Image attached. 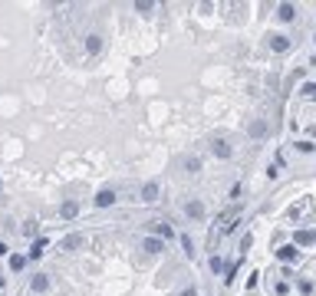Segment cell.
I'll return each instance as SVG.
<instances>
[{
	"label": "cell",
	"mask_w": 316,
	"mask_h": 296,
	"mask_svg": "<svg viewBox=\"0 0 316 296\" xmlns=\"http://www.w3.org/2000/svg\"><path fill=\"white\" fill-rule=\"evenodd\" d=\"M149 227H152V234L161 237V241H165V237H171V227H168V224H161V221H152Z\"/></svg>",
	"instance_id": "cell-14"
},
{
	"label": "cell",
	"mask_w": 316,
	"mask_h": 296,
	"mask_svg": "<svg viewBox=\"0 0 316 296\" xmlns=\"http://www.w3.org/2000/svg\"><path fill=\"white\" fill-rule=\"evenodd\" d=\"M60 214L66 217V221H73V217H79V201H63V204H60Z\"/></svg>",
	"instance_id": "cell-10"
},
{
	"label": "cell",
	"mask_w": 316,
	"mask_h": 296,
	"mask_svg": "<svg viewBox=\"0 0 316 296\" xmlns=\"http://www.w3.org/2000/svg\"><path fill=\"white\" fill-rule=\"evenodd\" d=\"M303 96H316V86H313V82H306V86H303Z\"/></svg>",
	"instance_id": "cell-23"
},
{
	"label": "cell",
	"mask_w": 316,
	"mask_h": 296,
	"mask_svg": "<svg viewBox=\"0 0 316 296\" xmlns=\"http://www.w3.org/2000/svg\"><path fill=\"white\" fill-rule=\"evenodd\" d=\"M270 49H273V53H286V49H290V37L273 33V37H270Z\"/></svg>",
	"instance_id": "cell-8"
},
{
	"label": "cell",
	"mask_w": 316,
	"mask_h": 296,
	"mask_svg": "<svg viewBox=\"0 0 316 296\" xmlns=\"http://www.w3.org/2000/svg\"><path fill=\"white\" fill-rule=\"evenodd\" d=\"M158 194H161V185H158V181H145V185H142V201L145 204L158 201Z\"/></svg>",
	"instance_id": "cell-3"
},
{
	"label": "cell",
	"mask_w": 316,
	"mask_h": 296,
	"mask_svg": "<svg viewBox=\"0 0 316 296\" xmlns=\"http://www.w3.org/2000/svg\"><path fill=\"white\" fill-rule=\"evenodd\" d=\"M0 191H4V181H0Z\"/></svg>",
	"instance_id": "cell-27"
},
{
	"label": "cell",
	"mask_w": 316,
	"mask_h": 296,
	"mask_svg": "<svg viewBox=\"0 0 316 296\" xmlns=\"http://www.w3.org/2000/svg\"><path fill=\"white\" fill-rule=\"evenodd\" d=\"M224 273H227V277H224V283H234V277H237V267H227Z\"/></svg>",
	"instance_id": "cell-21"
},
{
	"label": "cell",
	"mask_w": 316,
	"mask_h": 296,
	"mask_svg": "<svg viewBox=\"0 0 316 296\" xmlns=\"http://www.w3.org/2000/svg\"><path fill=\"white\" fill-rule=\"evenodd\" d=\"M7 253H10V247H7L4 241H0V257H7Z\"/></svg>",
	"instance_id": "cell-25"
},
{
	"label": "cell",
	"mask_w": 316,
	"mask_h": 296,
	"mask_svg": "<svg viewBox=\"0 0 316 296\" xmlns=\"http://www.w3.org/2000/svg\"><path fill=\"white\" fill-rule=\"evenodd\" d=\"M208 267H211V273H221V270H224V260H221V257H211Z\"/></svg>",
	"instance_id": "cell-19"
},
{
	"label": "cell",
	"mask_w": 316,
	"mask_h": 296,
	"mask_svg": "<svg viewBox=\"0 0 316 296\" xmlns=\"http://www.w3.org/2000/svg\"><path fill=\"white\" fill-rule=\"evenodd\" d=\"M277 17L283 20V23H290V20L297 17V7H293V4H280V7H277Z\"/></svg>",
	"instance_id": "cell-12"
},
{
	"label": "cell",
	"mask_w": 316,
	"mask_h": 296,
	"mask_svg": "<svg viewBox=\"0 0 316 296\" xmlns=\"http://www.w3.org/2000/svg\"><path fill=\"white\" fill-rule=\"evenodd\" d=\"M185 214L191 217V221H201V217H205V204H201L198 197H191V201H185Z\"/></svg>",
	"instance_id": "cell-4"
},
{
	"label": "cell",
	"mask_w": 316,
	"mask_h": 296,
	"mask_svg": "<svg viewBox=\"0 0 316 296\" xmlns=\"http://www.w3.org/2000/svg\"><path fill=\"white\" fill-rule=\"evenodd\" d=\"M86 53L89 56H99L102 53V37H99V33H89V37H86Z\"/></svg>",
	"instance_id": "cell-9"
},
{
	"label": "cell",
	"mask_w": 316,
	"mask_h": 296,
	"mask_svg": "<svg viewBox=\"0 0 316 296\" xmlns=\"http://www.w3.org/2000/svg\"><path fill=\"white\" fill-rule=\"evenodd\" d=\"M4 286H7V280H4V277H0V290H4Z\"/></svg>",
	"instance_id": "cell-26"
},
{
	"label": "cell",
	"mask_w": 316,
	"mask_h": 296,
	"mask_svg": "<svg viewBox=\"0 0 316 296\" xmlns=\"http://www.w3.org/2000/svg\"><path fill=\"white\" fill-rule=\"evenodd\" d=\"M250 138H264L267 135V122H261V119H257V122H250Z\"/></svg>",
	"instance_id": "cell-15"
},
{
	"label": "cell",
	"mask_w": 316,
	"mask_h": 296,
	"mask_svg": "<svg viewBox=\"0 0 316 296\" xmlns=\"http://www.w3.org/2000/svg\"><path fill=\"white\" fill-rule=\"evenodd\" d=\"M316 244V230H297L293 234V247H310Z\"/></svg>",
	"instance_id": "cell-6"
},
{
	"label": "cell",
	"mask_w": 316,
	"mask_h": 296,
	"mask_svg": "<svg viewBox=\"0 0 316 296\" xmlns=\"http://www.w3.org/2000/svg\"><path fill=\"white\" fill-rule=\"evenodd\" d=\"M181 247H185V253H188V257L194 253V250H191V237H185V234H181Z\"/></svg>",
	"instance_id": "cell-22"
},
{
	"label": "cell",
	"mask_w": 316,
	"mask_h": 296,
	"mask_svg": "<svg viewBox=\"0 0 316 296\" xmlns=\"http://www.w3.org/2000/svg\"><path fill=\"white\" fill-rule=\"evenodd\" d=\"M43 253H46V241H37V244L30 247V253H26V257H30V260H40Z\"/></svg>",
	"instance_id": "cell-16"
},
{
	"label": "cell",
	"mask_w": 316,
	"mask_h": 296,
	"mask_svg": "<svg viewBox=\"0 0 316 296\" xmlns=\"http://www.w3.org/2000/svg\"><path fill=\"white\" fill-rule=\"evenodd\" d=\"M211 152H214L217 158H231V155H234V148H231V142L224 135H214V138H211Z\"/></svg>",
	"instance_id": "cell-1"
},
{
	"label": "cell",
	"mask_w": 316,
	"mask_h": 296,
	"mask_svg": "<svg viewBox=\"0 0 316 296\" xmlns=\"http://www.w3.org/2000/svg\"><path fill=\"white\" fill-rule=\"evenodd\" d=\"M142 250L145 253H161V250H165V241L152 234V237H145V241H142Z\"/></svg>",
	"instance_id": "cell-7"
},
{
	"label": "cell",
	"mask_w": 316,
	"mask_h": 296,
	"mask_svg": "<svg viewBox=\"0 0 316 296\" xmlns=\"http://www.w3.org/2000/svg\"><path fill=\"white\" fill-rule=\"evenodd\" d=\"M63 247H66V250H76V247H82V237L79 234H69L66 241H63Z\"/></svg>",
	"instance_id": "cell-18"
},
{
	"label": "cell",
	"mask_w": 316,
	"mask_h": 296,
	"mask_svg": "<svg viewBox=\"0 0 316 296\" xmlns=\"http://www.w3.org/2000/svg\"><path fill=\"white\" fill-rule=\"evenodd\" d=\"M135 10H138V13H149V10H155V4H149V0H138Z\"/></svg>",
	"instance_id": "cell-20"
},
{
	"label": "cell",
	"mask_w": 316,
	"mask_h": 296,
	"mask_svg": "<svg viewBox=\"0 0 316 296\" xmlns=\"http://www.w3.org/2000/svg\"><path fill=\"white\" fill-rule=\"evenodd\" d=\"M181 165H185L188 174H198L201 171V158H198V155H185V161H181Z\"/></svg>",
	"instance_id": "cell-13"
},
{
	"label": "cell",
	"mask_w": 316,
	"mask_h": 296,
	"mask_svg": "<svg viewBox=\"0 0 316 296\" xmlns=\"http://www.w3.org/2000/svg\"><path fill=\"white\" fill-rule=\"evenodd\" d=\"M181 296H198V290H194V286H188V290H181Z\"/></svg>",
	"instance_id": "cell-24"
},
{
	"label": "cell",
	"mask_w": 316,
	"mask_h": 296,
	"mask_svg": "<svg viewBox=\"0 0 316 296\" xmlns=\"http://www.w3.org/2000/svg\"><path fill=\"white\" fill-rule=\"evenodd\" d=\"M30 290L33 293H46V290H50V273H33V277H30Z\"/></svg>",
	"instance_id": "cell-2"
},
{
	"label": "cell",
	"mask_w": 316,
	"mask_h": 296,
	"mask_svg": "<svg viewBox=\"0 0 316 296\" xmlns=\"http://www.w3.org/2000/svg\"><path fill=\"white\" fill-rule=\"evenodd\" d=\"M297 257H300V250L293 244H286V247H280V250H277V260H283V263H293Z\"/></svg>",
	"instance_id": "cell-11"
},
{
	"label": "cell",
	"mask_w": 316,
	"mask_h": 296,
	"mask_svg": "<svg viewBox=\"0 0 316 296\" xmlns=\"http://www.w3.org/2000/svg\"><path fill=\"white\" fill-rule=\"evenodd\" d=\"M23 267H26V257H20V253H13V257H10V270H13V273H20Z\"/></svg>",
	"instance_id": "cell-17"
},
{
	"label": "cell",
	"mask_w": 316,
	"mask_h": 296,
	"mask_svg": "<svg viewBox=\"0 0 316 296\" xmlns=\"http://www.w3.org/2000/svg\"><path fill=\"white\" fill-rule=\"evenodd\" d=\"M116 201H119V197H116V191H112V188H102V191L96 194V208H112Z\"/></svg>",
	"instance_id": "cell-5"
}]
</instances>
